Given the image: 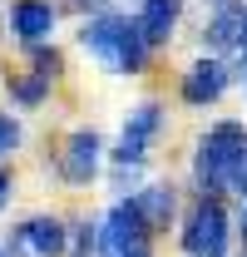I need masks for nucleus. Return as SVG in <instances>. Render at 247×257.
Here are the masks:
<instances>
[{"instance_id": "obj_1", "label": "nucleus", "mask_w": 247, "mask_h": 257, "mask_svg": "<svg viewBox=\"0 0 247 257\" xmlns=\"http://www.w3.org/2000/svg\"><path fill=\"white\" fill-rule=\"evenodd\" d=\"M193 173L208 193L217 188H237L247 193V128L242 124H213L198 139V154H193Z\"/></svg>"}, {"instance_id": "obj_2", "label": "nucleus", "mask_w": 247, "mask_h": 257, "mask_svg": "<svg viewBox=\"0 0 247 257\" xmlns=\"http://www.w3.org/2000/svg\"><path fill=\"white\" fill-rule=\"evenodd\" d=\"M183 252L188 257H222L227 252V213L217 198H203L183 227Z\"/></svg>"}, {"instance_id": "obj_3", "label": "nucleus", "mask_w": 247, "mask_h": 257, "mask_svg": "<svg viewBox=\"0 0 247 257\" xmlns=\"http://www.w3.org/2000/svg\"><path fill=\"white\" fill-rule=\"evenodd\" d=\"M144 237H149V223H144L139 203H134V198H129V203H114L109 218H104V237H99L104 252L109 257H139Z\"/></svg>"}, {"instance_id": "obj_4", "label": "nucleus", "mask_w": 247, "mask_h": 257, "mask_svg": "<svg viewBox=\"0 0 247 257\" xmlns=\"http://www.w3.org/2000/svg\"><path fill=\"white\" fill-rule=\"evenodd\" d=\"M158 124H163V109H158L154 99H149V104H134L129 119H124V144H119L114 159H119V163H139V159H144V144L158 134Z\"/></svg>"}, {"instance_id": "obj_5", "label": "nucleus", "mask_w": 247, "mask_h": 257, "mask_svg": "<svg viewBox=\"0 0 247 257\" xmlns=\"http://www.w3.org/2000/svg\"><path fill=\"white\" fill-rule=\"evenodd\" d=\"M129 25H134V20H124V15H99V20H89V25L79 30V40H84V50H89V55H99L104 64H114V69H119Z\"/></svg>"}, {"instance_id": "obj_6", "label": "nucleus", "mask_w": 247, "mask_h": 257, "mask_svg": "<svg viewBox=\"0 0 247 257\" xmlns=\"http://www.w3.org/2000/svg\"><path fill=\"white\" fill-rule=\"evenodd\" d=\"M99 154H104L99 134L94 128H79V134H69V144H64V154H60V173L69 183H89L94 168H99Z\"/></svg>"}, {"instance_id": "obj_7", "label": "nucleus", "mask_w": 247, "mask_h": 257, "mask_svg": "<svg viewBox=\"0 0 247 257\" xmlns=\"http://www.w3.org/2000/svg\"><path fill=\"white\" fill-rule=\"evenodd\" d=\"M10 30L20 35L25 45H40L45 35L55 30V5L50 0H15L10 5Z\"/></svg>"}, {"instance_id": "obj_8", "label": "nucleus", "mask_w": 247, "mask_h": 257, "mask_svg": "<svg viewBox=\"0 0 247 257\" xmlns=\"http://www.w3.org/2000/svg\"><path fill=\"white\" fill-rule=\"evenodd\" d=\"M222 89H227V69H222L217 60H198L183 74V99L188 104H213Z\"/></svg>"}, {"instance_id": "obj_9", "label": "nucleus", "mask_w": 247, "mask_h": 257, "mask_svg": "<svg viewBox=\"0 0 247 257\" xmlns=\"http://www.w3.org/2000/svg\"><path fill=\"white\" fill-rule=\"evenodd\" d=\"M173 20H178V0H144L139 15H134V25H139V35L149 45H163L168 30H173Z\"/></svg>"}, {"instance_id": "obj_10", "label": "nucleus", "mask_w": 247, "mask_h": 257, "mask_svg": "<svg viewBox=\"0 0 247 257\" xmlns=\"http://www.w3.org/2000/svg\"><path fill=\"white\" fill-rule=\"evenodd\" d=\"M15 237H20V247H30V252H40V257L64 252V227L55 223V218H30Z\"/></svg>"}, {"instance_id": "obj_11", "label": "nucleus", "mask_w": 247, "mask_h": 257, "mask_svg": "<svg viewBox=\"0 0 247 257\" xmlns=\"http://www.w3.org/2000/svg\"><path fill=\"white\" fill-rule=\"evenodd\" d=\"M134 203H139V213H144L149 232L168 227V218H173V188H163V183H149V188L134 193Z\"/></svg>"}, {"instance_id": "obj_12", "label": "nucleus", "mask_w": 247, "mask_h": 257, "mask_svg": "<svg viewBox=\"0 0 247 257\" xmlns=\"http://www.w3.org/2000/svg\"><path fill=\"white\" fill-rule=\"evenodd\" d=\"M203 45H213V50H227V45H237V50H242V10H237V5L217 10L213 20L203 25Z\"/></svg>"}, {"instance_id": "obj_13", "label": "nucleus", "mask_w": 247, "mask_h": 257, "mask_svg": "<svg viewBox=\"0 0 247 257\" xmlns=\"http://www.w3.org/2000/svg\"><path fill=\"white\" fill-rule=\"evenodd\" d=\"M45 89H50V79H40V74H10V94L20 104H40Z\"/></svg>"}, {"instance_id": "obj_14", "label": "nucleus", "mask_w": 247, "mask_h": 257, "mask_svg": "<svg viewBox=\"0 0 247 257\" xmlns=\"http://www.w3.org/2000/svg\"><path fill=\"white\" fill-rule=\"evenodd\" d=\"M35 74H40V79H55V74H60V55L35 45Z\"/></svg>"}, {"instance_id": "obj_15", "label": "nucleus", "mask_w": 247, "mask_h": 257, "mask_svg": "<svg viewBox=\"0 0 247 257\" xmlns=\"http://www.w3.org/2000/svg\"><path fill=\"white\" fill-rule=\"evenodd\" d=\"M15 144H20V124H15L10 114H0V154H10Z\"/></svg>"}, {"instance_id": "obj_16", "label": "nucleus", "mask_w": 247, "mask_h": 257, "mask_svg": "<svg viewBox=\"0 0 247 257\" xmlns=\"http://www.w3.org/2000/svg\"><path fill=\"white\" fill-rule=\"evenodd\" d=\"M5 198H10V173L0 168V208H5Z\"/></svg>"}, {"instance_id": "obj_17", "label": "nucleus", "mask_w": 247, "mask_h": 257, "mask_svg": "<svg viewBox=\"0 0 247 257\" xmlns=\"http://www.w3.org/2000/svg\"><path fill=\"white\" fill-rule=\"evenodd\" d=\"M242 50H247V10H242Z\"/></svg>"}, {"instance_id": "obj_18", "label": "nucleus", "mask_w": 247, "mask_h": 257, "mask_svg": "<svg viewBox=\"0 0 247 257\" xmlns=\"http://www.w3.org/2000/svg\"><path fill=\"white\" fill-rule=\"evenodd\" d=\"M242 237H247V208H242Z\"/></svg>"}, {"instance_id": "obj_19", "label": "nucleus", "mask_w": 247, "mask_h": 257, "mask_svg": "<svg viewBox=\"0 0 247 257\" xmlns=\"http://www.w3.org/2000/svg\"><path fill=\"white\" fill-rule=\"evenodd\" d=\"M213 5H222V10H227V5H232V0H213Z\"/></svg>"}, {"instance_id": "obj_20", "label": "nucleus", "mask_w": 247, "mask_h": 257, "mask_svg": "<svg viewBox=\"0 0 247 257\" xmlns=\"http://www.w3.org/2000/svg\"><path fill=\"white\" fill-rule=\"evenodd\" d=\"M79 5H99V0H79Z\"/></svg>"}]
</instances>
